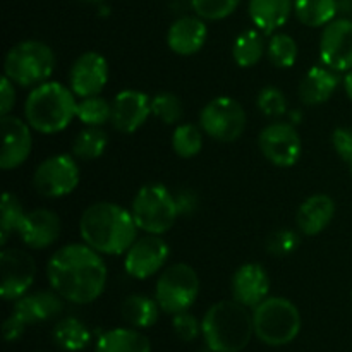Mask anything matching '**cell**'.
Here are the masks:
<instances>
[{
  "label": "cell",
  "instance_id": "obj_40",
  "mask_svg": "<svg viewBox=\"0 0 352 352\" xmlns=\"http://www.w3.org/2000/svg\"><path fill=\"white\" fill-rule=\"evenodd\" d=\"M332 144L339 157L346 160L347 164L352 162V131L346 127H339L332 134Z\"/></svg>",
  "mask_w": 352,
  "mask_h": 352
},
{
  "label": "cell",
  "instance_id": "obj_37",
  "mask_svg": "<svg viewBox=\"0 0 352 352\" xmlns=\"http://www.w3.org/2000/svg\"><path fill=\"white\" fill-rule=\"evenodd\" d=\"M256 105L261 112L267 117H282L287 112V98H285L284 91L275 86H267L258 93Z\"/></svg>",
  "mask_w": 352,
  "mask_h": 352
},
{
  "label": "cell",
  "instance_id": "obj_42",
  "mask_svg": "<svg viewBox=\"0 0 352 352\" xmlns=\"http://www.w3.org/2000/svg\"><path fill=\"white\" fill-rule=\"evenodd\" d=\"M24 330H26V325H23V323H21L19 320L14 318L12 315H10L2 325L3 339H6L7 342H16L17 339H21L24 333Z\"/></svg>",
  "mask_w": 352,
  "mask_h": 352
},
{
  "label": "cell",
  "instance_id": "obj_15",
  "mask_svg": "<svg viewBox=\"0 0 352 352\" xmlns=\"http://www.w3.org/2000/svg\"><path fill=\"white\" fill-rule=\"evenodd\" d=\"M109 82V62L98 52H85L72 64L69 85L79 98L96 96Z\"/></svg>",
  "mask_w": 352,
  "mask_h": 352
},
{
  "label": "cell",
  "instance_id": "obj_13",
  "mask_svg": "<svg viewBox=\"0 0 352 352\" xmlns=\"http://www.w3.org/2000/svg\"><path fill=\"white\" fill-rule=\"evenodd\" d=\"M168 254L170 250L162 236L148 234L144 237H138L124 258L126 274L136 280H146L165 267Z\"/></svg>",
  "mask_w": 352,
  "mask_h": 352
},
{
  "label": "cell",
  "instance_id": "obj_5",
  "mask_svg": "<svg viewBox=\"0 0 352 352\" xmlns=\"http://www.w3.org/2000/svg\"><path fill=\"white\" fill-rule=\"evenodd\" d=\"M254 336L263 344L280 347L291 344L301 332V313L285 298H267L253 309Z\"/></svg>",
  "mask_w": 352,
  "mask_h": 352
},
{
  "label": "cell",
  "instance_id": "obj_14",
  "mask_svg": "<svg viewBox=\"0 0 352 352\" xmlns=\"http://www.w3.org/2000/svg\"><path fill=\"white\" fill-rule=\"evenodd\" d=\"M320 58L336 72L352 69V21L333 19L323 28L320 38Z\"/></svg>",
  "mask_w": 352,
  "mask_h": 352
},
{
  "label": "cell",
  "instance_id": "obj_17",
  "mask_svg": "<svg viewBox=\"0 0 352 352\" xmlns=\"http://www.w3.org/2000/svg\"><path fill=\"white\" fill-rule=\"evenodd\" d=\"M151 113V98L138 89H122L112 102V126L122 134H133Z\"/></svg>",
  "mask_w": 352,
  "mask_h": 352
},
{
  "label": "cell",
  "instance_id": "obj_29",
  "mask_svg": "<svg viewBox=\"0 0 352 352\" xmlns=\"http://www.w3.org/2000/svg\"><path fill=\"white\" fill-rule=\"evenodd\" d=\"M265 54L263 33L260 30H246L234 40L232 57L239 67H254Z\"/></svg>",
  "mask_w": 352,
  "mask_h": 352
},
{
  "label": "cell",
  "instance_id": "obj_11",
  "mask_svg": "<svg viewBox=\"0 0 352 352\" xmlns=\"http://www.w3.org/2000/svg\"><path fill=\"white\" fill-rule=\"evenodd\" d=\"M258 144L263 157L275 167H292L302 153L301 136L289 122H274L265 127L258 138Z\"/></svg>",
  "mask_w": 352,
  "mask_h": 352
},
{
  "label": "cell",
  "instance_id": "obj_6",
  "mask_svg": "<svg viewBox=\"0 0 352 352\" xmlns=\"http://www.w3.org/2000/svg\"><path fill=\"white\" fill-rule=\"evenodd\" d=\"M55 69V54L47 43L26 40L14 45L6 55L3 72L14 85L31 88L47 82Z\"/></svg>",
  "mask_w": 352,
  "mask_h": 352
},
{
  "label": "cell",
  "instance_id": "obj_46",
  "mask_svg": "<svg viewBox=\"0 0 352 352\" xmlns=\"http://www.w3.org/2000/svg\"><path fill=\"white\" fill-rule=\"evenodd\" d=\"M349 165H351V172H352V162H351V164H349Z\"/></svg>",
  "mask_w": 352,
  "mask_h": 352
},
{
  "label": "cell",
  "instance_id": "obj_28",
  "mask_svg": "<svg viewBox=\"0 0 352 352\" xmlns=\"http://www.w3.org/2000/svg\"><path fill=\"white\" fill-rule=\"evenodd\" d=\"M54 342L62 351L79 352L89 346L91 342V332L88 327L78 318H64L55 325L54 329Z\"/></svg>",
  "mask_w": 352,
  "mask_h": 352
},
{
  "label": "cell",
  "instance_id": "obj_30",
  "mask_svg": "<svg viewBox=\"0 0 352 352\" xmlns=\"http://www.w3.org/2000/svg\"><path fill=\"white\" fill-rule=\"evenodd\" d=\"M109 146V136L102 127H86L76 136L72 143V153L79 160H96L105 153Z\"/></svg>",
  "mask_w": 352,
  "mask_h": 352
},
{
  "label": "cell",
  "instance_id": "obj_2",
  "mask_svg": "<svg viewBox=\"0 0 352 352\" xmlns=\"http://www.w3.org/2000/svg\"><path fill=\"white\" fill-rule=\"evenodd\" d=\"M138 223L129 210L117 203H93L82 212L79 234L100 254L119 256L127 253L138 239Z\"/></svg>",
  "mask_w": 352,
  "mask_h": 352
},
{
  "label": "cell",
  "instance_id": "obj_41",
  "mask_svg": "<svg viewBox=\"0 0 352 352\" xmlns=\"http://www.w3.org/2000/svg\"><path fill=\"white\" fill-rule=\"evenodd\" d=\"M16 103V89L14 82L7 76L2 78V91H0V116H9Z\"/></svg>",
  "mask_w": 352,
  "mask_h": 352
},
{
  "label": "cell",
  "instance_id": "obj_23",
  "mask_svg": "<svg viewBox=\"0 0 352 352\" xmlns=\"http://www.w3.org/2000/svg\"><path fill=\"white\" fill-rule=\"evenodd\" d=\"M336 215V203L327 195H315L305 199L296 215L298 229L305 236H318L330 226Z\"/></svg>",
  "mask_w": 352,
  "mask_h": 352
},
{
  "label": "cell",
  "instance_id": "obj_32",
  "mask_svg": "<svg viewBox=\"0 0 352 352\" xmlns=\"http://www.w3.org/2000/svg\"><path fill=\"white\" fill-rule=\"evenodd\" d=\"M76 117L88 127H102L112 120V103L98 95L81 98V102H78Z\"/></svg>",
  "mask_w": 352,
  "mask_h": 352
},
{
  "label": "cell",
  "instance_id": "obj_44",
  "mask_svg": "<svg viewBox=\"0 0 352 352\" xmlns=\"http://www.w3.org/2000/svg\"><path fill=\"white\" fill-rule=\"evenodd\" d=\"M344 89H346L347 96L352 100V69L347 71L346 76H344Z\"/></svg>",
  "mask_w": 352,
  "mask_h": 352
},
{
  "label": "cell",
  "instance_id": "obj_36",
  "mask_svg": "<svg viewBox=\"0 0 352 352\" xmlns=\"http://www.w3.org/2000/svg\"><path fill=\"white\" fill-rule=\"evenodd\" d=\"M196 16L205 21H222L239 7L241 0H189Z\"/></svg>",
  "mask_w": 352,
  "mask_h": 352
},
{
  "label": "cell",
  "instance_id": "obj_27",
  "mask_svg": "<svg viewBox=\"0 0 352 352\" xmlns=\"http://www.w3.org/2000/svg\"><path fill=\"white\" fill-rule=\"evenodd\" d=\"M337 10V0H294L296 16L308 28H325L336 19Z\"/></svg>",
  "mask_w": 352,
  "mask_h": 352
},
{
  "label": "cell",
  "instance_id": "obj_34",
  "mask_svg": "<svg viewBox=\"0 0 352 352\" xmlns=\"http://www.w3.org/2000/svg\"><path fill=\"white\" fill-rule=\"evenodd\" d=\"M24 217L23 205L12 192H3L2 203H0V243L6 246L9 237L17 232L21 220Z\"/></svg>",
  "mask_w": 352,
  "mask_h": 352
},
{
  "label": "cell",
  "instance_id": "obj_20",
  "mask_svg": "<svg viewBox=\"0 0 352 352\" xmlns=\"http://www.w3.org/2000/svg\"><path fill=\"white\" fill-rule=\"evenodd\" d=\"M208 38V28L199 16H182L170 24L167 33V43L174 54L189 57L205 47Z\"/></svg>",
  "mask_w": 352,
  "mask_h": 352
},
{
  "label": "cell",
  "instance_id": "obj_38",
  "mask_svg": "<svg viewBox=\"0 0 352 352\" xmlns=\"http://www.w3.org/2000/svg\"><path fill=\"white\" fill-rule=\"evenodd\" d=\"M299 246V236L289 229H280L277 232L272 234L267 241L268 253L275 254V256H285L291 254L292 251L298 250Z\"/></svg>",
  "mask_w": 352,
  "mask_h": 352
},
{
  "label": "cell",
  "instance_id": "obj_9",
  "mask_svg": "<svg viewBox=\"0 0 352 352\" xmlns=\"http://www.w3.org/2000/svg\"><path fill=\"white\" fill-rule=\"evenodd\" d=\"M199 126L212 140L232 143L246 131V110L237 100L230 96H219L203 107L199 113Z\"/></svg>",
  "mask_w": 352,
  "mask_h": 352
},
{
  "label": "cell",
  "instance_id": "obj_43",
  "mask_svg": "<svg viewBox=\"0 0 352 352\" xmlns=\"http://www.w3.org/2000/svg\"><path fill=\"white\" fill-rule=\"evenodd\" d=\"M179 206V213H189L195 210V198L189 192H181L179 196H175Z\"/></svg>",
  "mask_w": 352,
  "mask_h": 352
},
{
  "label": "cell",
  "instance_id": "obj_10",
  "mask_svg": "<svg viewBox=\"0 0 352 352\" xmlns=\"http://www.w3.org/2000/svg\"><path fill=\"white\" fill-rule=\"evenodd\" d=\"M81 172L71 155H54L41 162L33 174V186L41 196L62 198L78 188Z\"/></svg>",
  "mask_w": 352,
  "mask_h": 352
},
{
  "label": "cell",
  "instance_id": "obj_35",
  "mask_svg": "<svg viewBox=\"0 0 352 352\" xmlns=\"http://www.w3.org/2000/svg\"><path fill=\"white\" fill-rule=\"evenodd\" d=\"M182 102L177 95L170 91H162L151 98V113L157 117L160 122L172 126L182 119Z\"/></svg>",
  "mask_w": 352,
  "mask_h": 352
},
{
  "label": "cell",
  "instance_id": "obj_18",
  "mask_svg": "<svg viewBox=\"0 0 352 352\" xmlns=\"http://www.w3.org/2000/svg\"><path fill=\"white\" fill-rule=\"evenodd\" d=\"M62 230L60 219L55 212L47 208H38L24 213L17 234L21 241L31 250H45L50 248L58 239Z\"/></svg>",
  "mask_w": 352,
  "mask_h": 352
},
{
  "label": "cell",
  "instance_id": "obj_39",
  "mask_svg": "<svg viewBox=\"0 0 352 352\" xmlns=\"http://www.w3.org/2000/svg\"><path fill=\"white\" fill-rule=\"evenodd\" d=\"M172 329H174L175 336L179 339L184 340V342H192L201 333V323L189 311H182L174 315V318H172Z\"/></svg>",
  "mask_w": 352,
  "mask_h": 352
},
{
  "label": "cell",
  "instance_id": "obj_4",
  "mask_svg": "<svg viewBox=\"0 0 352 352\" xmlns=\"http://www.w3.org/2000/svg\"><path fill=\"white\" fill-rule=\"evenodd\" d=\"M78 112L74 91L62 82L47 81L34 86L24 102V117L31 129L41 134L62 133Z\"/></svg>",
  "mask_w": 352,
  "mask_h": 352
},
{
  "label": "cell",
  "instance_id": "obj_12",
  "mask_svg": "<svg viewBox=\"0 0 352 352\" xmlns=\"http://www.w3.org/2000/svg\"><path fill=\"white\" fill-rule=\"evenodd\" d=\"M36 277V265L21 250H3L0 253V296L6 301H17L28 294Z\"/></svg>",
  "mask_w": 352,
  "mask_h": 352
},
{
  "label": "cell",
  "instance_id": "obj_26",
  "mask_svg": "<svg viewBox=\"0 0 352 352\" xmlns=\"http://www.w3.org/2000/svg\"><path fill=\"white\" fill-rule=\"evenodd\" d=\"M120 311H122V318L133 329L143 330L150 329L158 322L162 309L157 299H151L143 294H133L124 299Z\"/></svg>",
  "mask_w": 352,
  "mask_h": 352
},
{
  "label": "cell",
  "instance_id": "obj_1",
  "mask_svg": "<svg viewBox=\"0 0 352 352\" xmlns=\"http://www.w3.org/2000/svg\"><path fill=\"white\" fill-rule=\"evenodd\" d=\"M47 278L62 299L74 305H89L105 291L109 270L98 251L86 243H72L52 254Z\"/></svg>",
  "mask_w": 352,
  "mask_h": 352
},
{
  "label": "cell",
  "instance_id": "obj_45",
  "mask_svg": "<svg viewBox=\"0 0 352 352\" xmlns=\"http://www.w3.org/2000/svg\"><path fill=\"white\" fill-rule=\"evenodd\" d=\"M79 2H85V3H102L103 0H79Z\"/></svg>",
  "mask_w": 352,
  "mask_h": 352
},
{
  "label": "cell",
  "instance_id": "obj_8",
  "mask_svg": "<svg viewBox=\"0 0 352 352\" xmlns=\"http://www.w3.org/2000/svg\"><path fill=\"white\" fill-rule=\"evenodd\" d=\"M199 294V277L192 267L175 263L165 268L155 285V299L167 315L188 311Z\"/></svg>",
  "mask_w": 352,
  "mask_h": 352
},
{
  "label": "cell",
  "instance_id": "obj_21",
  "mask_svg": "<svg viewBox=\"0 0 352 352\" xmlns=\"http://www.w3.org/2000/svg\"><path fill=\"white\" fill-rule=\"evenodd\" d=\"M64 309V302L57 292H34L26 294L14 302V309L10 315L19 320L23 325H34V323L47 322V320L58 316Z\"/></svg>",
  "mask_w": 352,
  "mask_h": 352
},
{
  "label": "cell",
  "instance_id": "obj_7",
  "mask_svg": "<svg viewBox=\"0 0 352 352\" xmlns=\"http://www.w3.org/2000/svg\"><path fill=\"white\" fill-rule=\"evenodd\" d=\"M140 230L155 236H164L179 219L175 196L164 184H146L136 192L131 206Z\"/></svg>",
  "mask_w": 352,
  "mask_h": 352
},
{
  "label": "cell",
  "instance_id": "obj_33",
  "mask_svg": "<svg viewBox=\"0 0 352 352\" xmlns=\"http://www.w3.org/2000/svg\"><path fill=\"white\" fill-rule=\"evenodd\" d=\"M172 148L181 158H192L203 148V129L195 124H179L172 134Z\"/></svg>",
  "mask_w": 352,
  "mask_h": 352
},
{
  "label": "cell",
  "instance_id": "obj_25",
  "mask_svg": "<svg viewBox=\"0 0 352 352\" xmlns=\"http://www.w3.org/2000/svg\"><path fill=\"white\" fill-rule=\"evenodd\" d=\"M95 352H151V344L138 329H112L98 337Z\"/></svg>",
  "mask_w": 352,
  "mask_h": 352
},
{
  "label": "cell",
  "instance_id": "obj_16",
  "mask_svg": "<svg viewBox=\"0 0 352 352\" xmlns=\"http://www.w3.org/2000/svg\"><path fill=\"white\" fill-rule=\"evenodd\" d=\"M2 153H0V167L3 170H14L28 160L33 148L31 126L26 120L14 116H2Z\"/></svg>",
  "mask_w": 352,
  "mask_h": 352
},
{
  "label": "cell",
  "instance_id": "obj_19",
  "mask_svg": "<svg viewBox=\"0 0 352 352\" xmlns=\"http://www.w3.org/2000/svg\"><path fill=\"white\" fill-rule=\"evenodd\" d=\"M232 298L246 308H256L268 298L270 278L258 263H246L236 270L232 277Z\"/></svg>",
  "mask_w": 352,
  "mask_h": 352
},
{
  "label": "cell",
  "instance_id": "obj_3",
  "mask_svg": "<svg viewBox=\"0 0 352 352\" xmlns=\"http://www.w3.org/2000/svg\"><path fill=\"white\" fill-rule=\"evenodd\" d=\"M232 301H219L206 311L201 322V336L212 352H241L254 336L253 313Z\"/></svg>",
  "mask_w": 352,
  "mask_h": 352
},
{
  "label": "cell",
  "instance_id": "obj_22",
  "mask_svg": "<svg viewBox=\"0 0 352 352\" xmlns=\"http://www.w3.org/2000/svg\"><path fill=\"white\" fill-rule=\"evenodd\" d=\"M339 82L340 79L336 71L327 65H313L299 85V98L308 107L323 105L332 98Z\"/></svg>",
  "mask_w": 352,
  "mask_h": 352
},
{
  "label": "cell",
  "instance_id": "obj_24",
  "mask_svg": "<svg viewBox=\"0 0 352 352\" xmlns=\"http://www.w3.org/2000/svg\"><path fill=\"white\" fill-rule=\"evenodd\" d=\"M294 10L292 0H250L248 14L263 34H274L280 30Z\"/></svg>",
  "mask_w": 352,
  "mask_h": 352
},
{
  "label": "cell",
  "instance_id": "obj_31",
  "mask_svg": "<svg viewBox=\"0 0 352 352\" xmlns=\"http://www.w3.org/2000/svg\"><path fill=\"white\" fill-rule=\"evenodd\" d=\"M268 58L278 69H289L298 60V43L291 34L274 33L268 40Z\"/></svg>",
  "mask_w": 352,
  "mask_h": 352
}]
</instances>
